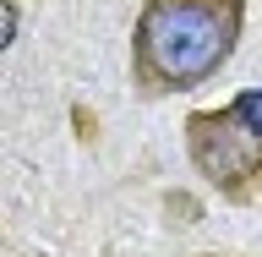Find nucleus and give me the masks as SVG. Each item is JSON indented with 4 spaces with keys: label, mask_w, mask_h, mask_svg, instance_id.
Returning a JSON list of instances; mask_svg holds the SVG:
<instances>
[{
    "label": "nucleus",
    "mask_w": 262,
    "mask_h": 257,
    "mask_svg": "<svg viewBox=\"0 0 262 257\" xmlns=\"http://www.w3.org/2000/svg\"><path fill=\"white\" fill-rule=\"evenodd\" d=\"M246 0H147L137 16V77L180 93L219 77L241 38Z\"/></svg>",
    "instance_id": "f257e3e1"
},
{
    "label": "nucleus",
    "mask_w": 262,
    "mask_h": 257,
    "mask_svg": "<svg viewBox=\"0 0 262 257\" xmlns=\"http://www.w3.org/2000/svg\"><path fill=\"white\" fill-rule=\"evenodd\" d=\"M186 143H191V159L208 181H219L229 197H251L257 192V170H262V143L224 110H202L186 121Z\"/></svg>",
    "instance_id": "f03ea898"
},
{
    "label": "nucleus",
    "mask_w": 262,
    "mask_h": 257,
    "mask_svg": "<svg viewBox=\"0 0 262 257\" xmlns=\"http://www.w3.org/2000/svg\"><path fill=\"white\" fill-rule=\"evenodd\" d=\"M16 22H22V16H16V6H11V0H0V49L16 38Z\"/></svg>",
    "instance_id": "7ed1b4c3"
}]
</instances>
